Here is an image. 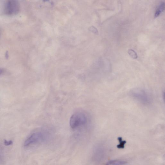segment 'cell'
I'll list each match as a JSON object with an SVG mask.
<instances>
[{
  "label": "cell",
  "instance_id": "cell-6",
  "mask_svg": "<svg viewBox=\"0 0 165 165\" xmlns=\"http://www.w3.org/2000/svg\"><path fill=\"white\" fill-rule=\"evenodd\" d=\"M164 2H162L160 4V5L156 10L155 15V17L156 18L159 16L161 13L164 10Z\"/></svg>",
  "mask_w": 165,
  "mask_h": 165
},
{
  "label": "cell",
  "instance_id": "cell-9",
  "mask_svg": "<svg viewBox=\"0 0 165 165\" xmlns=\"http://www.w3.org/2000/svg\"><path fill=\"white\" fill-rule=\"evenodd\" d=\"M128 53L131 57L134 59H136L138 58V55L136 52L133 50L130 49L128 50Z\"/></svg>",
  "mask_w": 165,
  "mask_h": 165
},
{
  "label": "cell",
  "instance_id": "cell-3",
  "mask_svg": "<svg viewBox=\"0 0 165 165\" xmlns=\"http://www.w3.org/2000/svg\"><path fill=\"white\" fill-rule=\"evenodd\" d=\"M86 115L82 113H77L72 115L70 120L71 127L75 129L83 125L87 122Z\"/></svg>",
  "mask_w": 165,
  "mask_h": 165
},
{
  "label": "cell",
  "instance_id": "cell-7",
  "mask_svg": "<svg viewBox=\"0 0 165 165\" xmlns=\"http://www.w3.org/2000/svg\"><path fill=\"white\" fill-rule=\"evenodd\" d=\"M126 163L124 161L120 160H114L108 162L106 165H124Z\"/></svg>",
  "mask_w": 165,
  "mask_h": 165
},
{
  "label": "cell",
  "instance_id": "cell-10",
  "mask_svg": "<svg viewBox=\"0 0 165 165\" xmlns=\"http://www.w3.org/2000/svg\"><path fill=\"white\" fill-rule=\"evenodd\" d=\"M4 144L6 146H9L13 144V142L12 141H7L6 140H4Z\"/></svg>",
  "mask_w": 165,
  "mask_h": 165
},
{
  "label": "cell",
  "instance_id": "cell-2",
  "mask_svg": "<svg viewBox=\"0 0 165 165\" xmlns=\"http://www.w3.org/2000/svg\"><path fill=\"white\" fill-rule=\"evenodd\" d=\"M20 8L19 4L17 1L10 0L7 1L5 3L4 11L7 15H15L19 13Z\"/></svg>",
  "mask_w": 165,
  "mask_h": 165
},
{
  "label": "cell",
  "instance_id": "cell-5",
  "mask_svg": "<svg viewBox=\"0 0 165 165\" xmlns=\"http://www.w3.org/2000/svg\"><path fill=\"white\" fill-rule=\"evenodd\" d=\"M106 152V149L103 146H99L97 147L95 150V158L99 161L102 160L105 157Z\"/></svg>",
  "mask_w": 165,
  "mask_h": 165
},
{
  "label": "cell",
  "instance_id": "cell-4",
  "mask_svg": "<svg viewBox=\"0 0 165 165\" xmlns=\"http://www.w3.org/2000/svg\"><path fill=\"white\" fill-rule=\"evenodd\" d=\"M44 139V136L41 132H37L31 135L25 141V147L29 146L31 145L41 142Z\"/></svg>",
  "mask_w": 165,
  "mask_h": 165
},
{
  "label": "cell",
  "instance_id": "cell-8",
  "mask_svg": "<svg viewBox=\"0 0 165 165\" xmlns=\"http://www.w3.org/2000/svg\"><path fill=\"white\" fill-rule=\"evenodd\" d=\"M119 144L117 146V147L119 149H123L126 143V141H123L122 138L121 137L118 138Z\"/></svg>",
  "mask_w": 165,
  "mask_h": 165
},
{
  "label": "cell",
  "instance_id": "cell-1",
  "mask_svg": "<svg viewBox=\"0 0 165 165\" xmlns=\"http://www.w3.org/2000/svg\"><path fill=\"white\" fill-rule=\"evenodd\" d=\"M129 95L133 99L144 105H148L152 102L150 94L147 90L143 88H134L130 92Z\"/></svg>",
  "mask_w": 165,
  "mask_h": 165
},
{
  "label": "cell",
  "instance_id": "cell-11",
  "mask_svg": "<svg viewBox=\"0 0 165 165\" xmlns=\"http://www.w3.org/2000/svg\"><path fill=\"white\" fill-rule=\"evenodd\" d=\"M3 70L1 69V68H0V75H1L2 74V73H3Z\"/></svg>",
  "mask_w": 165,
  "mask_h": 165
}]
</instances>
